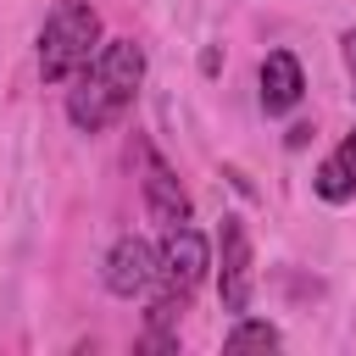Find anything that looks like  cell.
<instances>
[{
  "mask_svg": "<svg viewBox=\"0 0 356 356\" xmlns=\"http://www.w3.org/2000/svg\"><path fill=\"white\" fill-rule=\"evenodd\" d=\"M339 56H345V67H350V83H356V28L339 39ZM350 95H356V89H350Z\"/></svg>",
  "mask_w": 356,
  "mask_h": 356,
  "instance_id": "10",
  "label": "cell"
},
{
  "mask_svg": "<svg viewBox=\"0 0 356 356\" xmlns=\"http://www.w3.org/2000/svg\"><path fill=\"white\" fill-rule=\"evenodd\" d=\"M312 189H317L328 206H345V200H356V128L339 139V150H334V156H323V161H317V172H312Z\"/></svg>",
  "mask_w": 356,
  "mask_h": 356,
  "instance_id": "8",
  "label": "cell"
},
{
  "mask_svg": "<svg viewBox=\"0 0 356 356\" xmlns=\"http://www.w3.org/2000/svg\"><path fill=\"white\" fill-rule=\"evenodd\" d=\"M217 295H222V312H245L250 306V284H256V267H250V234L239 217H222L217 222Z\"/></svg>",
  "mask_w": 356,
  "mask_h": 356,
  "instance_id": "4",
  "label": "cell"
},
{
  "mask_svg": "<svg viewBox=\"0 0 356 356\" xmlns=\"http://www.w3.org/2000/svg\"><path fill=\"white\" fill-rule=\"evenodd\" d=\"M139 189H145V217L150 222H161V228H178V222H189V195H184V184L172 178V167L150 150V145H139Z\"/></svg>",
  "mask_w": 356,
  "mask_h": 356,
  "instance_id": "6",
  "label": "cell"
},
{
  "mask_svg": "<svg viewBox=\"0 0 356 356\" xmlns=\"http://www.w3.org/2000/svg\"><path fill=\"white\" fill-rule=\"evenodd\" d=\"M256 83H261V111H267V117L295 111V106H300V95H306V72H300V61H295L289 50H267V56H261Z\"/></svg>",
  "mask_w": 356,
  "mask_h": 356,
  "instance_id": "7",
  "label": "cell"
},
{
  "mask_svg": "<svg viewBox=\"0 0 356 356\" xmlns=\"http://www.w3.org/2000/svg\"><path fill=\"white\" fill-rule=\"evenodd\" d=\"M139 83H145V50H139L134 39H100L95 61H89V67L72 78V89H67V122H72L78 134L111 128V122L134 106Z\"/></svg>",
  "mask_w": 356,
  "mask_h": 356,
  "instance_id": "1",
  "label": "cell"
},
{
  "mask_svg": "<svg viewBox=\"0 0 356 356\" xmlns=\"http://www.w3.org/2000/svg\"><path fill=\"white\" fill-rule=\"evenodd\" d=\"M100 284H106L117 300L145 295V289L156 284V245H150V239H139V234L111 239V250H106V261H100Z\"/></svg>",
  "mask_w": 356,
  "mask_h": 356,
  "instance_id": "5",
  "label": "cell"
},
{
  "mask_svg": "<svg viewBox=\"0 0 356 356\" xmlns=\"http://www.w3.org/2000/svg\"><path fill=\"white\" fill-rule=\"evenodd\" d=\"M100 50V17L83 0H61L44 28H39V78L44 83H72Z\"/></svg>",
  "mask_w": 356,
  "mask_h": 356,
  "instance_id": "2",
  "label": "cell"
},
{
  "mask_svg": "<svg viewBox=\"0 0 356 356\" xmlns=\"http://www.w3.org/2000/svg\"><path fill=\"white\" fill-rule=\"evenodd\" d=\"M206 267H211V245H206L200 228H189V222L161 228V245H156V284H161L167 295L189 300L195 284L206 278Z\"/></svg>",
  "mask_w": 356,
  "mask_h": 356,
  "instance_id": "3",
  "label": "cell"
},
{
  "mask_svg": "<svg viewBox=\"0 0 356 356\" xmlns=\"http://www.w3.org/2000/svg\"><path fill=\"white\" fill-rule=\"evenodd\" d=\"M222 345L228 350H245V345H261V350H278L284 345V334L273 328V323H256V317H239L228 334H222Z\"/></svg>",
  "mask_w": 356,
  "mask_h": 356,
  "instance_id": "9",
  "label": "cell"
}]
</instances>
